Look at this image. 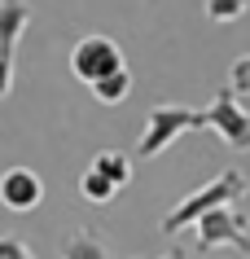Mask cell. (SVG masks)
I'll return each instance as SVG.
<instances>
[{"instance_id":"cell-1","label":"cell","mask_w":250,"mask_h":259,"mask_svg":"<svg viewBox=\"0 0 250 259\" xmlns=\"http://www.w3.org/2000/svg\"><path fill=\"white\" fill-rule=\"evenodd\" d=\"M246 193H250V180L241 176V171H220L211 185H202V189H193V193H184L180 202L167 211V220H163V237H176L180 229L197 224L207 211H215V206H233V202H241Z\"/></svg>"},{"instance_id":"cell-2","label":"cell","mask_w":250,"mask_h":259,"mask_svg":"<svg viewBox=\"0 0 250 259\" xmlns=\"http://www.w3.org/2000/svg\"><path fill=\"white\" fill-rule=\"evenodd\" d=\"M207 127V110H189V106H154L145 114V132H140L136 154L140 158H158L163 150H171L184 132Z\"/></svg>"},{"instance_id":"cell-3","label":"cell","mask_w":250,"mask_h":259,"mask_svg":"<svg viewBox=\"0 0 250 259\" xmlns=\"http://www.w3.org/2000/svg\"><path fill=\"white\" fill-rule=\"evenodd\" d=\"M193 229H197V250H202V255L220 250V246H233V250H241V255L250 259V220L241 215V211L215 206V211H207V215L197 220Z\"/></svg>"},{"instance_id":"cell-4","label":"cell","mask_w":250,"mask_h":259,"mask_svg":"<svg viewBox=\"0 0 250 259\" xmlns=\"http://www.w3.org/2000/svg\"><path fill=\"white\" fill-rule=\"evenodd\" d=\"M123 49L110 40V35H83L75 49H70V75L79 83H101L106 75H114V70H123Z\"/></svg>"},{"instance_id":"cell-5","label":"cell","mask_w":250,"mask_h":259,"mask_svg":"<svg viewBox=\"0 0 250 259\" xmlns=\"http://www.w3.org/2000/svg\"><path fill=\"white\" fill-rule=\"evenodd\" d=\"M127 176H132V163H127V154L119 150H101L92 163H88V171L79 176V193H83V202H114V193L127 185Z\"/></svg>"},{"instance_id":"cell-6","label":"cell","mask_w":250,"mask_h":259,"mask_svg":"<svg viewBox=\"0 0 250 259\" xmlns=\"http://www.w3.org/2000/svg\"><path fill=\"white\" fill-rule=\"evenodd\" d=\"M207 127L228 145V150H250V110H241L233 83L215 93V101H211V110H207Z\"/></svg>"},{"instance_id":"cell-7","label":"cell","mask_w":250,"mask_h":259,"mask_svg":"<svg viewBox=\"0 0 250 259\" xmlns=\"http://www.w3.org/2000/svg\"><path fill=\"white\" fill-rule=\"evenodd\" d=\"M40 202H44L40 171H31V167H9V171H0V206H5V211L27 215V211H35Z\"/></svg>"},{"instance_id":"cell-8","label":"cell","mask_w":250,"mask_h":259,"mask_svg":"<svg viewBox=\"0 0 250 259\" xmlns=\"http://www.w3.org/2000/svg\"><path fill=\"white\" fill-rule=\"evenodd\" d=\"M31 27V5L27 0H0V57L14 62V49L22 40V31Z\"/></svg>"},{"instance_id":"cell-9","label":"cell","mask_w":250,"mask_h":259,"mask_svg":"<svg viewBox=\"0 0 250 259\" xmlns=\"http://www.w3.org/2000/svg\"><path fill=\"white\" fill-rule=\"evenodd\" d=\"M62 259H110V246H106V237H97L92 229H75V233H66V242H62Z\"/></svg>"},{"instance_id":"cell-10","label":"cell","mask_w":250,"mask_h":259,"mask_svg":"<svg viewBox=\"0 0 250 259\" xmlns=\"http://www.w3.org/2000/svg\"><path fill=\"white\" fill-rule=\"evenodd\" d=\"M127 93H132V70H127V66L114 70V75H106L101 83H92V97H97L101 106H119Z\"/></svg>"},{"instance_id":"cell-11","label":"cell","mask_w":250,"mask_h":259,"mask_svg":"<svg viewBox=\"0 0 250 259\" xmlns=\"http://www.w3.org/2000/svg\"><path fill=\"white\" fill-rule=\"evenodd\" d=\"M250 0H207V18L211 22H237V18L246 14Z\"/></svg>"},{"instance_id":"cell-12","label":"cell","mask_w":250,"mask_h":259,"mask_svg":"<svg viewBox=\"0 0 250 259\" xmlns=\"http://www.w3.org/2000/svg\"><path fill=\"white\" fill-rule=\"evenodd\" d=\"M0 259H35V250H31L22 237H14V233L0 229Z\"/></svg>"},{"instance_id":"cell-13","label":"cell","mask_w":250,"mask_h":259,"mask_svg":"<svg viewBox=\"0 0 250 259\" xmlns=\"http://www.w3.org/2000/svg\"><path fill=\"white\" fill-rule=\"evenodd\" d=\"M228 83L237 88V97H246V93H250V53H246V57H237L233 66H228Z\"/></svg>"},{"instance_id":"cell-14","label":"cell","mask_w":250,"mask_h":259,"mask_svg":"<svg viewBox=\"0 0 250 259\" xmlns=\"http://www.w3.org/2000/svg\"><path fill=\"white\" fill-rule=\"evenodd\" d=\"M9 88H14V62H9V57H0V106H5Z\"/></svg>"},{"instance_id":"cell-15","label":"cell","mask_w":250,"mask_h":259,"mask_svg":"<svg viewBox=\"0 0 250 259\" xmlns=\"http://www.w3.org/2000/svg\"><path fill=\"white\" fill-rule=\"evenodd\" d=\"M163 259H184V255H180V250H167V255H163Z\"/></svg>"}]
</instances>
